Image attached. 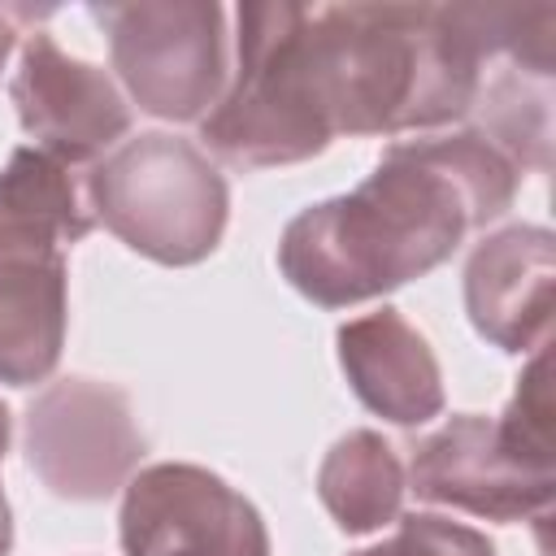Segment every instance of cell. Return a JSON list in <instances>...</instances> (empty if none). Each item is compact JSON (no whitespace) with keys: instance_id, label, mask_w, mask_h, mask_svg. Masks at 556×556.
I'll return each instance as SVG.
<instances>
[{"instance_id":"obj_1","label":"cell","mask_w":556,"mask_h":556,"mask_svg":"<svg viewBox=\"0 0 556 556\" xmlns=\"http://www.w3.org/2000/svg\"><path fill=\"white\" fill-rule=\"evenodd\" d=\"M521 174L482 130L395 139L356 191L287 222L278 269L321 308L378 300L439 269L473 230L504 217Z\"/></svg>"},{"instance_id":"obj_2","label":"cell","mask_w":556,"mask_h":556,"mask_svg":"<svg viewBox=\"0 0 556 556\" xmlns=\"http://www.w3.org/2000/svg\"><path fill=\"white\" fill-rule=\"evenodd\" d=\"M300 43L330 139L460 122L486 74L465 4H304Z\"/></svg>"},{"instance_id":"obj_3","label":"cell","mask_w":556,"mask_h":556,"mask_svg":"<svg viewBox=\"0 0 556 556\" xmlns=\"http://www.w3.org/2000/svg\"><path fill=\"white\" fill-rule=\"evenodd\" d=\"M74 174L39 148L0 169V382H43L65 348V256L91 230Z\"/></svg>"},{"instance_id":"obj_4","label":"cell","mask_w":556,"mask_h":556,"mask_svg":"<svg viewBox=\"0 0 556 556\" xmlns=\"http://www.w3.org/2000/svg\"><path fill=\"white\" fill-rule=\"evenodd\" d=\"M235 17V70L222 100L200 122L204 148L235 169H274L321 156L330 130L300 48L304 4L252 0L239 4Z\"/></svg>"},{"instance_id":"obj_5","label":"cell","mask_w":556,"mask_h":556,"mask_svg":"<svg viewBox=\"0 0 556 556\" xmlns=\"http://www.w3.org/2000/svg\"><path fill=\"white\" fill-rule=\"evenodd\" d=\"M83 195L130 252L174 269L213 256L230 217L222 169L200 143L165 130L122 139L91 165Z\"/></svg>"},{"instance_id":"obj_6","label":"cell","mask_w":556,"mask_h":556,"mask_svg":"<svg viewBox=\"0 0 556 556\" xmlns=\"http://www.w3.org/2000/svg\"><path fill=\"white\" fill-rule=\"evenodd\" d=\"M109 35V56L122 91L152 117L204 122L222 100L226 9L217 0H126L91 4Z\"/></svg>"},{"instance_id":"obj_7","label":"cell","mask_w":556,"mask_h":556,"mask_svg":"<svg viewBox=\"0 0 556 556\" xmlns=\"http://www.w3.org/2000/svg\"><path fill=\"white\" fill-rule=\"evenodd\" d=\"M22 447L26 465L52 495L96 504L130 482L148 443L122 387L61 378L26 404Z\"/></svg>"},{"instance_id":"obj_8","label":"cell","mask_w":556,"mask_h":556,"mask_svg":"<svg viewBox=\"0 0 556 556\" xmlns=\"http://www.w3.org/2000/svg\"><path fill=\"white\" fill-rule=\"evenodd\" d=\"M117 530L126 556H269L256 504L213 469L182 460L130 473Z\"/></svg>"},{"instance_id":"obj_9","label":"cell","mask_w":556,"mask_h":556,"mask_svg":"<svg viewBox=\"0 0 556 556\" xmlns=\"http://www.w3.org/2000/svg\"><path fill=\"white\" fill-rule=\"evenodd\" d=\"M9 100L35 148L65 169L96 165L130 135L126 91L100 65L65 52L48 30L26 39Z\"/></svg>"},{"instance_id":"obj_10","label":"cell","mask_w":556,"mask_h":556,"mask_svg":"<svg viewBox=\"0 0 556 556\" xmlns=\"http://www.w3.org/2000/svg\"><path fill=\"white\" fill-rule=\"evenodd\" d=\"M408 491L486 521H530L552 508L556 469L526 465L500 439L495 417L460 413L413 447Z\"/></svg>"},{"instance_id":"obj_11","label":"cell","mask_w":556,"mask_h":556,"mask_svg":"<svg viewBox=\"0 0 556 556\" xmlns=\"http://www.w3.org/2000/svg\"><path fill=\"white\" fill-rule=\"evenodd\" d=\"M556 239L543 226L486 235L465 265V313L500 352H539L552 330Z\"/></svg>"},{"instance_id":"obj_12","label":"cell","mask_w":556,"mask_h":556,"mask_svg":"<svg viewBox=\"0 0 556 556\" xmlns=\"http://www.w3.org/2000/svg\"><path fill=\"white\" fill-rule=\"evenodd\" d=\"M334 343L348 387L369 413L395 426H426L443 413V374L434 348L400 308H374L343 321Z\"/></svg>"},{"instance_id":"obj_13","label":"cell","mask_w":556,"mask_h":556,"mask_svg":"<svg viewBox=\"0 0 556 556\" xmlns=\"http://www.w3.org/2000/svg\"><path fill=\"white\" fill-rule=\"evenodd\" d=\"M404 491H408V473L395 447L378 430L343 434L317 469L321 508L334 517L343 534H369L395 521Z\"/></svg>"},{"instance_id":"obj_14","label":"cell","mask_w":556,"mask_h":556,"mask_svg":"<svg viewBox=\"0 0 556 556\" xmlns=\"http://www.w3.org/2000/svg\"><path fill=\"white\" fill-rule=\"evenodd\" d=\"M500 439L539 469H556V443H552V382H547V348L530 352V365L517 378V391L508 408L495 417Z\"/></svg>"},{"instance_id":"obj_15","label":"cell","mask_w":556,"mask_h":556,"mask_svg":"<svg viewBox=\"0 0 556 556\" xmlns=\"http://www.w3.org/2000/svg\"><path fill=\"white\" fill-rule=\"evenodd\" d=\"M352 556H495L491 539L473 526H460L439 513H408L400 517V530L387 543L361 547Z\"/></svg>"},{"instance_id":"obj_16","label":"cell","mask_w":556,"mask_h":556,"mask_svg":"<svg viewBox=\"0 0 556 556\" xmlns=\"http://www.w3.org/2000/svg\"><path fill=\"white\" fill-rule=\"evenodd\" d=\"M30 17H43V9H26V4H0V70H4V61H9V52H13L17 35H22V22H30Z\"/></svg>"},{"instance_id":"obj_17","label":"cell","mask_w":556,"mask_h":556,"mask_svg":"<svg viewBox=\"0 0 556 556\" xmlns=\"http://www.w3.org/2000/svg\"><path fill=\"white\" fill-rule=\"evenodd\" d=\"M4 452H9V408L0 400V465H4ZM13 547V517H9V500L0 491V556H9Z\"/></svg>"}]
</instances>
